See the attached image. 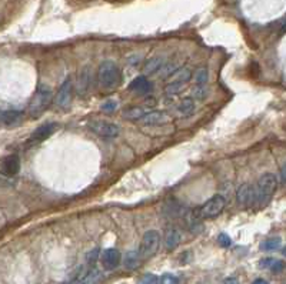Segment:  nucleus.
<instances>
[{
  "label": "nucleus",
  "instance_id": "f257e3e1",
  "mask_svg": "<svg viewBox=\"0 0 286 284\" xmlns=\"http://www.w3.org/2000/svg\"><path fill=\"white\" fill-rule=\"evenodd\" d=\"M122 82V73L114 62H102L97 69V83L103 90H113Z\"/></svg>",
  "mask_w": 286,
  "mask_h": 284
},
{
  "label": "nucleus",
  "instance_id": "f03ea898",
  "mask_svg": "<svg viewBox=\"0 0 286 284\" xmlns=\"http://www.w3.org/2000/svg\"><path fill=\"white\" fill-rule=\"evenodd\" d=\"M278 187V178L272 173H265L259 177V180L255 184V192H256V204L266 206L272 196L275 195Z\"/></svg>",
  "mask_w": 286,
  "mask_h": 284
},
{
  "label": "nucleus",
  "instance_id": "7ed1b4c3",
  "mask_svg": "<svg viewBox=\"0 0 286 284\" xmlns=\"http://www.w3.org/2000/svg\"><path fill=\"white\" fill-rule=\"evenodd\" d=\"M52 100H53L52 90L47 86H39L36 93L33 94L29 106H27V111H29L30 117H33V119L40 117L44 111L49 109Z\"/></svg>",
  "mask_w": 286,
  "mask_h": 284
},
{
  "label": "nucleus",
  "instance_id": "20e7f679",
  "mask_svg": "<svg viewBox=\"0 0 286 284\" xmlns=\"http://www.w3.org/2000/svg\"><path fill=\"white\" fill-rule=\"evenodd\" d=\"M159 243H160V234L156 230H149L143 234L139 247V253L143 260L153 257L159 250Z\"/></svg>",
  "mask_w": 286,
  "mask_h": 284
},
{
  "label": "nucleus",
  "instance_id": "39448f33",
  "mask_svg": "<svg viewBox=\"0 0 286 284\" xmlns=\"http://www.w3.org/2000/svg\"><path fill=\"white\" fill-rule=\"evenodd\" d=\"M226 206V200L225 197L220 195H216L212 198H209L200 209L198 210V216L200 219H215L218 217L220 213L223 212Z\"/></svg>",
  "mask_w": 286,
  "mask_h": 284
},
{
  "label": "nucleus",
  "instance_id": "423d86ee",
  "mask_svg": "<svg viewBox=\"0 0 286 284\" xmlns=\"http://www.w3.org/2000/svg\"><path fill=\"white\" fill-rule=\"evenodd\" d=\"M89 129L93 131L95 134L105 137V139H113L117 137L119 134V126L114 123H109V122H103V120H93L89 123Z\"/></svg>",
  "mask_w": 286,
  "mask_h": 284
},
{
  "label": "nucleus",
  "instance_id": "0eeeda50",
  "mask_svg": "<svg viewBox=\"0 0 286 284\" xmlns=\"http://www.w3.org/2000/svg\"><path fill=\"white\" fill-rule=\"evenodd\" d=\"M236 200L239 203V206H242L245 209L252 207L253 204H256V192H255V186L245 183L242 186H239L238 192H236Z\"/></svg>",
  "mask_w": 286,
  "mask_h": 284
},
{
  "label": "nucleus",
  "instance_id": "6e6552de",
  "mask_svg": "<svg viewBox=\"0 0 286 284\" xmlns=\"http://www.w3.org/2000/svg\"><path fill=\"white\" fill-rule=\"evenodd\" d=\"M72 99H73V83L70 79H67L62 83V86L56 94V105L60 109H67L72 103Z\"/></svg>",
  "mask_w": 286,
  "mask_h": 284
},
{
  "label": "nucleus",
  "instance_id": "1a4fd4ad",
  "mask_svg": "<svg viewBox=\"0 0 286 284\" xmlns=\"http://www.w3.org/2000/svg\"><path fill=\"white\" fill-rule=\"evenodd\" d=\"M0 170H1V175L6 176V177L16 176L20 170V159L16 154H9V156L3 157L1 164H0Z\"/></svg>",
  "mask_w": 286,
  "mask_h": 284
},
{
  "label": "nucleus",
  "instance_id": "9d476101",
  "mask_svg": "<svg viewBox=\"0 0 286 284\" xmlns=\"http://www.w3.org/2000/svg\"><path fill=\"white\" fill-rule=\"evenodd\" d=\"M122 260V256L119 253V250L116 248H106L103 250V253L100 254V263H102V267L108 271H112L114 268L119 267Z\"/></svg>",
  "mask_w": 286,
  "mask_h": 284
},
{
  "label": "nucleus",
  "instance_id": "9b49d317",
  "mask_svg": "<svg viewBox=\"0 0 286 284\" xmlns=\"http://www.w3.org/2000/svg\"><path fill=\"white\" fill-rule=\"evenodd\" d=\"M56 129H57V124L56 123H46V124H42V126H39L36 130L32 133L30 142H35V143L44 142L46 139H49L56 131Z\"/></svg>",
  "mask_w": 286,
  "mask_h": 284
},
{
  "label": "nucleus",
  "instance_id": "f8f14e48",
  "mask_svg": "<svg viewBox=\"0 0 286 284\" xmlns=\"http://www.w3.org/2000/svg\"><path fill=\"white\" fill-rule=\"evenodd\" d=\"M23 114L20 110H3L1 111V123L4 127H15L23 122Z\"/></svg>",
  "mask_w": 286,
  "mask_h": 284
},
{
  "label": "nucleus",
  "instance_id": "ddd939ff",
  "mask_svg": "<svg viewBox=\"0 0 286 284\" xmlns=\"http://www.w3.org/2000/svg\"><path fill=\"white\" fill-rule=\"evenodd\" d=\"M129 89L132 91H136L137 94H148L149 91L153 90V85H152V82L148 80L146 76H137L136 79H133L131 82Z\"/></svg>",
  "mask_w": 286,
  "mask_h": 284
},
{
  "label": "nucleus",
  "instance_id": "4468645a",
  "mask_svg": "<svg viewBox=\"0 0 286 284\" xmlns=\"http://www.w3.org/2000/svg\"><path fill=\"white\" fill-rule=\"evenodd\" d=\"M168 120H169V116L165 111H151V113H146L140 119V122L146 126H160V124H165Z\"/></svg>",
  "mask_w": 286,
  "mask_h": 284
},
{
  "label": "nucleus",
  "instance_id": "2eb2a0df",
  "mask_svg": "<svg viewBox=\"0 0 286 284\" xmlns=\"http://www.w3.org/2000/svg\"><path fill=\"white\" fill-rule=\"evenodd\" d=\"M103 280V274L100 270L97 268H90L88 273H85L83 276H80L79 279H76L75 284H99Z\"/></svg>",
  "mask_w": 286,
  "mask_h": 284
},
{
  "label": "nucleus",
  "instance_id": "dca6fc26",
  "mask_svg": "<svg viewBox=\"0 0 286 284\" xmlns=\"http://www.w3.org/2000/svg\"><path fill=\"white\" fill-rule=\"evenodd\" d=\"M259 266L264 267V268H269V270H270L272 273H275V274L282 273L286 267V264L282 262V260H276V259H270V257L264 259L262 262L259 263Z\"/></svg>",
  "mask_w": 286,
  "mask_h": 284
},
{
  "label": "nucleus",
  "instance_id": "f3484780",
  "mask_svg": "<svg viewBox=\"0 0 286 284\" xmlns=\"http://www.w3.org/2000/svg\"><path fill=\"white\" fill-rule=\"evenodd\" d=\"M180 243V233L177 231L176 229H171L166 231V236H165V247L166 250L172 251L175 250Z\"/></svg>",
  "mask_w": 286,
  "mask_h": 284
},
{
  "label": "nucleus",
  "instance_id": "a211bd4d",
  "mask_svg": "<svg viewBox=\"0 0 286 284\" xmlns=\"http://www.w3.org/2000/svg\"><path fill=\"white\" fill-rule=\"evenodd\" d=\"M143 259H142V256H140V253L139 251H128L126 253V256H125V259H123V264H125V267L128 268V270H136L139 266H140V262H142Z\"/></svg>",
  "mask_w": 286,
  "mask_h": 284
},
{
  "label": "nucleus",
  "instance_id": "6ab92c4d",
  "mask_svg": "<svg viewBox=\"0 0 286 284\" xmlns=\"http://www.w3.org/2000/svg\"><path fill=\"white\" fill-rule=\"evenodd\" d=\"M162 67H163V59L159 57V56H154V57L149 59L145 63V66H143V73H145V76H151V74H153L156 71H159Z\"/></svg>",
  "mask_w": 286,
  "mask_h": 284
},
{
  "label": "nucleus",
  "instance_id": "aec40b11",
  "mask_svg": "<svg viewBox=\"0 0 286 284\" xmlns=\"http://www.w3.org/2000/svg\"><path fill=\"white\" fill-rule=\"evenodd\" d=\"M173 82H179V83H188L192 79V71L188 67H179L173 71V74L171 76Z\"/></svg>",
  "mask_w": 286,
  "mask_h": 284
},
{
  "label": "nucleus",
  "instance_id": "412c9836",
  "mask_svg": "<svg viewBox=\"0 0 286 284\" xmlns=\"http://www.w3.org/2000/svg\"><path fill=\"white\" fill-rule=\"evenodd\" d=\"M177 110L182 116H191L195 111V102L192 97H185L180 105L177 106Z\"/></svg>",
  "mask_w": 286,
  "mask_h": 284
},
{
  "label": "nucleus",
  "instance_id": "4be33fe9",
  "mask_svg": "<svg viewBox=\"0 0 286 284\" xmlns=\"http://www.w3.org/2000/svg\"><path fill=\"white\" fill-rule=\"evenodd\" d=\"M281 244H282L281 237H269V239H266L265 241H262L261 248H262L264 251H273V250H278V248L281 247Z\"/></svg>",
  "mask_w": 286,
  "mask_h": 284
},
{
  "label": "nucleus",
  "instance_id": "5701e85b",
  "mask_svg": "<svg viewBox=\"0 0 286 284\" xmlns=\"http://www.w3.org/2000/svg\"><path fill=\"white\" fill-rule=\"evenodd\" d=\"M145 114H146V110L143 107H131L123 111V117L129 120H140Z\"/></svg>",
  "mask_w": 286,
  "mask_h": 284
},
{
  "label": "nucleus",
  "instance_id": "b1692460",
  "mask_svg": "<svg viewBox=\"0 0 286 284\" xmlns=\"http://www.w3.org/2000/svg\"><path fill=\"white\" fill-rule=\"evenodd\" d=\"M208 80H209V73H208V70H206L205 67L198 69L196 73H195V82H196L198 85H205Z\"/></svg>",
  "mask_w": 286,
  "mask_h": 284
},
{
  "label": "nucleus",
  "instance_id": "393cba45",
  "mask_svg": "<svg viewBox=\"0 0 286 284\" xmlns=\"http://www.w3.org/2000/svg\"><path fill=\"white\" fill-rule=\"evenodd\" d=\"M183 85L185 83H179V82H172V83H169L166 89H165V91H166V94H172V96H175L177 93H180L182 90H183Z\"/></svg>",
  "mask_w": 286,
  "mask_h": 284
},
{
  "label": "nucleus",
  "instance_id": "a878e982",
  "mask_svg": "<svg viewBox=\"0 0 286 284\" xmlns=\"http://www.w3.org/2000/svg\"><path fill=\"white\" fill-rule=\"evenodd\" d=\"M88 69H85V71H82L80 77H79V93H85L88 90V82H89V76H88Z\"/></svg>",
  "mask_w": 286,
  "mask_h": 284
},
{
  "label": "nucleus",
  "instance_id": "bb28decb",
  "mask_svg": "<svg viewBox=\"0 0 286 284\" xmlns=\"http://www.w3.org/2000/svg\"><path fill=\"white\" fill-rule=\"evenodd\" d=\"M137 284H159V279L154 274H152V273H146V274H143L139 279Z\"/></svg>",
  "mask_w": 286,
  "mask_h": 284
},
{
  "label": "nucleus",
  "instance_id": "cd10ccee",
  "mask_svg": "<svg viewBox=\"0 0 286 284\" xmlns=\"http://www.w3.org/2000/svg\"><path fill=\"white\" fill-rule=\"evenodd\" d=\"M206 96H208V88H205L203 85H198L196 88L193 89V97L195 99L203 100Z\"/></svg>",
  "mask_w": 286,
  "mask_h": 284
},
{
  "label": "nucleus",
  "instance_id": "c85d7f7f",
  "mask_svg": "<svg viewBox=\"0 0 286 284\" xmlns=\"http://www.w3.org/2000/svg\"><path fill=\"white\" fill-rule=\"evenodd\" d=\"M159 284H179V279H177L176 276H173V274L166 273V274H163L160 277Z\"/></svg>",
  "mask_w": 286,
  "mask_h": 284
},
{
  "label": "nucleus",
  "instance_id": "c756f323",
  "mask_svg": "<svg viewBox=\"0 0 286 284\" xmlns=\"http://www.w3.org/2000/svg\"><path fill=\"white\" fill-rule=\"evenodd\" d=\"M218 243H219L220 247H223V248H228V247H230L232 240H230V237H229L228 234L222 233V234H219V236H218Z\"/></svg>",
  "mask_w": 286,
  "mask_h": 284
},
{
  "label": "nucleus",
  "instance_id": "7c9ffc66",
  "mask_svg": "<svg viewBox=\"0 0 286 284\" xmlns=\"http://www.w3.org/2000/svg\"><path fill=\"white\" fill-rule=\"evenodd\" d=\"M175 70H176V69H175V66H173V65L163 66V67L160 69V74H162V79H166V77L172 76Z\"/></svg>",
  "mask_w": 286,
  "mask_h": 284
},
{
  "label": "nucleus",
  "instance_id": "2f4dec72",
  "mask_svg": "<svg viewBox=\"0 0 286 284\" xmlns=\"http://www.w3.org/2000/svg\"><path fill=\"white\" fill-rule=\"evenodd\" d=\"M116 102H113V100H109V102H105L103 105H102V111H105V113H113L114 110H116Z\"/></svg>",
  "mask_w": 286,
  "mask_h": 284
},
{
  "label": "nucleus",
  "instance_id": "473e14b6",
  "mask_svg": "<svg viewBox=\"0 0 286 284\" xmlns=\"http://www.w3.org/2000/svg\"><path fill=\"white\" fill-rule=\"evenodd\" d=\"M99 253H100V251H99V248H95L93 251H90V253H89L88 257H86V259H88L89 264H93V263L97 260V257H99Z\"/></svg>",
  "mask_w": 286,
  "mask_h": 284
},
{
  "label": "nucleus",
  "instance_id": "72a5a7b5",
  "mask_svg": "<svg viewBox=\"0 0 286 284\" xmlns=\"http://www.w3.org/2000/svg\"><path fill=\"white\" fill-rule=\"evenodd\" d=\"M279 177H281V181L285 184L286 183V163L284 164V167L281 169V175H279Z\"/></svg>",
  "mask_w": 286,
  "mask_h": 284
},
{
  "label": "nucleus",
  "instance_id": "f704fd0d",
  "mask_svg": "<svg viewBox=\"0 0 286 284\" xmlns=\"http://www.w3.org/2000/svg\"><path fill=\"white\" fill-rule=\"evenodd\" d=\"M223 284H239V282H238V279H235V277H229V279H226V280L223 282Z\"/></svg>",
  "mask_w": 286,
  "mask_h": 284
},
{
  "label": "nucleus",
  "instance_id": "c9c22d12",
  "mask_svg": "<svg viewBox=\"0 0 286 284\" xmlns=\"http://www.w3.org/2000/svg\"><path fill=\"white\" fill-rule=\"evenodd\" d=\"M252 284H269V283H267L266 280H264V279H256V280H255Z\"/></svg>",
  "mask_w": 286,
  "mask_h": 284
},
{
  "label": "nucleus",
  "instance_id": "e433bc0d",
  "mask_svg": "<svg viewBox=\"0 0 286 284\" xmlns=\"http://www.w3.org/2000/svg\"><path fill=\"white\" fill-rule=\"evenodd\" d=\"M282 30H284V32H286V18H285V23H284V27H282Z\"/></svg>",
  "mask_w": 286,
  "mask_h": 284
},
{
  "label": "nucleus",
  "instance_id": "4c0bfd02",
  "mask_svg": "<svg viewBox=\"0 0 286 284\" xmlns=\"http://www.w3.org/2000/svg\"><path fill=\"white\" fill-rule=\"evenodd\" d=\"M282 253H284V256L286 257V247H284V250H282Z\"/></svg>",
  "mask_w": 286,
  "mask_h": 284
}]
</instances>
